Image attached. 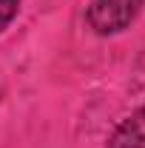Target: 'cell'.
<instances>
[{
    "instance_id": "6da1fadb",
    "label": "cell",
    "mask_w": 145,
    "mask_h": 148,
    "mask_svg": "<svg viewBox=\"0 0 145 148\" xmlns=\"http://www.w3.org/2000/svg\"><path fill=\"white\" fill-rule=\"evenodd\" d=\"M145 0H88L85 6V26L97 37L125 34L142 14Z\"/></svg>"
},
{
    "instance_id": "7a4b0ae2",
    "label": "cell",
    "mask_w": 145,
    "mask_h": 148,
    "mask_svg": "<svg viewBox=\"0 0 145 148\" xmlns=\"http://www.w3.org/2000/svg\"><path fill=\"white\" fill-rule=\"evenodd\" d=\"M105 148H145V106L125 114L108 131Z\"/></svg>"
},
{
    "instance_id": "3957f363",
    "label": "cell",
    "mask_w": 145,
    "mask_h": 148,
    "mask_svg": "<svg viewBox=\"0 0 145 148\" xmlns=\"http://www.w3.org/2000/svg\"><path fill=\"white\" fill-rule=\"evenodd\" d=\"M23 0H0V34H6V29L17 20Z\"/></svg>"
}]
</instances>
